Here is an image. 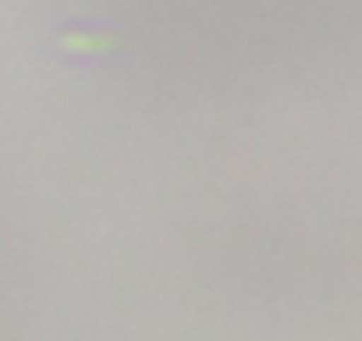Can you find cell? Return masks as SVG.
I'll use <instances>...</instances> for the list:
<instances>
[{
    "label": "cell",
    "instance_id": "1",
    "mask_svg": "<svg viewBox=\"0 0 362 341\" xmlns=\"http://www.w3.org/2000/svg\"><path fill=\"white\" fill-rule=\"evenodd\" d=\"M135 61L199 82H270L362 50V0H93Z\"/></svg>",
    "mask_w": 362,
    "mask_h": 341
}]
</instances>
